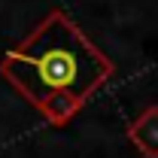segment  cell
<instances>
[{
  "label": "cell",
  "instance_id": "cell-1",
  "mask_svg": "<svg viewBox=\"0 0 158 158\" xmlns=\"http://www.w3.org/2000/svg\"><path fill=\"white\" fill-rule=\"evenodd\" d=\"M0 73L34 106L52 94L88 98L113 76V64L64 12H49L19 49L6 52Z\"/></svg>",
  "mask_w": 158,
  "mask_h": 158
},
{
  "label": "cell",
  "instance_id": "cell-2",
  "mask_svg": "<svg viewBox=\"0 0 158 158\" xmlns=\"http://www.w3.org/2000/svg\"><path fill=\"white\" fill-rule=\"evenodd\" d=\"M128 140L143 158H158V103H149L128 125Z\"/></svg>",
  "mask_w": 158,
  "mask_h": 158
},
{
  "label": "cell",
  "instance_id": "cell-3",
  "mask_svg": "<svg viewBox=\"0 0 158 158\" xmlns=\"http://www.w3.org/2000/svg\"><path fill=\"white\" fill-rule=\"evenodd\" d=\"M82 103H85V100L76 98V94H52V98L43 100L37 110L43 113V118H46L52 128H64V125L82 110Z\"/></svg>",
  "mask_w": 158,
  "mask_h": 158
}]
</instances>
